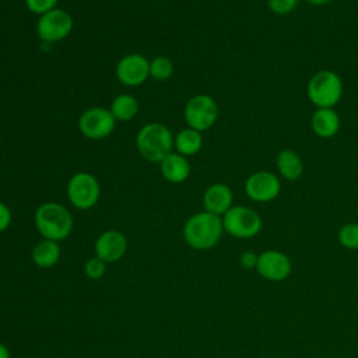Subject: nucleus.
Here are the masks:
<instances>
[{
  "label": "nucleus",
  "mask_w": 358,
  "mask_h": 358,
  "mask_svg": "<svg viewBox=\"0 0 358 358\" xmlns=\"http://www.w3.org/2000/svg\"><path fill=\"white\" fill-rule=\"evenodd\" d=\"M60 246L56 241L42 239L32 249V260L41 268H49L59 262Z\"/></svg>",
  "instance_id": "18"
},
{
  "label": "nucleus",
  "mask_w": 358,
  "mask_h": 358,
  "mask_svg": "<svg viewBox=\"0 0 358 358\" xmlns=\"http://www.w3.org/2000/svg\"><path fill=\"white\" fill-rule=\"evenodd\" d=\"M217 117L218 106L210 95H194L187 101L185 106V119L187 126L200 133L213 127Z\"/></svg>",
  "instance_id": "6"
},
{
  "label": "nucleus",
  "mask_w": 358,
  "mask_h": 358,
  "mask_svg": "<svg viewBox=\"0 0 358 358\" xmlns=\"http://www.w3.org/2000/svg\"><path fill=\"white\" fill-rule=\"evenodd\" d=\"M101 194L99 183L88 172H78L71 176L67 183V197L78 210L92 208Z\"/></svg>",
  "instance_id": "7"
},
{
  "label": "nucleus",
  "mask_w": 358,
  "mask_h": 358,
  "mask_svg": "<svg viewBox=\"0 0 358 358\" xmlns=\"http://www.w3.org/2000/svg\"><path fill=\"white\" fill-rule=\"evenodd\" d=\"M310 127L317 137L330 138L340 129L338 113L333 108H317L310 117Z\"/></svg>",
  "instance_id": "15"
},
{
  "label": "nucleus",
  "mask_w": 358,
  "mask_h": 358,
  "mask_svg": "<svg viewBox=\"0 0 358 358\" xmlns=\"http://www.w3.org/2000/svg\"><path fill=\"white\" fill-rule=\"evenodd\" d=\"M234 194L225 183H213L203 194L204 211L222 217L231 207Z\"/></svg>",
  "instance_id": "14"
},
{
  "label": "nucleus",
  "mask_w": 358,
  "mask_h": 358,
  "mask_svg": "<svg viewBox=\"0 0 358 358\" xmlns=\"http://www.w3.org/2000/svg\"><path fill=\"white\" fill-rule=\"evenodd\" d=\"M138 112V102L136 98L127 94L117 95L110 105V113L116 120L127 122L131 120Z\"/></svg>",
  "instance_id": "20"
},
{
  "label": "nucleus",
  "mask_w": 358,
  "mask_h": 358,
  "mask_svg": "<svg viewBox=\"0 0 358 358\" xmlns=\"http://www.w3.org/2000/svg\"><path fill=\"white\" fill-rule=\"evenodd\" d=\"M73 29L71 15L60 8H53L52 11L39 17L36 24L38 36L48 43L59 42L64 39Z\"/></svg>",
  "instance_id": "8"
},
{
  "label": "nucleus",
  "mask_w": 358,
  "mask_h": 358,
  "mask_svg": "<svg viewBox=\"0 0 358 358\" xmlns=\"http://www.w3.org/2000/svg\"><path fill=\"white\" fill-rule=\"evenodd\" d=\"M105 271H106V263L96 256L88 259L84 264V273L91 280H98L103 277Z\"/></svg>",
  "instance_id": "23"
},
{
  "label": "nucleus",
  "mask_w": 358,
  "mask_h": 358,
  "mask_svg": "<svg viewBox=\"0 0 358 358\" xmlns=\"http://www.w3.org/2000/svg\"><path fill=\"white\" fill-rule=\"evenodd\" d=\"M138 152L151 162H161L172 152L173 137L169 129L161 123H148L140 129L136 137Z\"/></svg>",
  "instance_id": "3"
},
{
  "label": "nucleus",
  "mask_w": 358,
  "mask_h": 358,
  "mask_svg": "<svg viewBox=\"0 0 358 358\" xmlns=\"http://www.w3.org/2000/svg\"><path fill=\"white\" fill-rule=\"evenodd\" d=\"M0 358H10V351L3 343H0Z\"/></svg>",
  "instance_id": "28"
},
{
  "label": "nucleus",
  "mask_w": 358,
  "mask_h": 358,
  "mask_svg": "<svg viewBox=\"0 0 358 358\" xmlns=\"http://www.w3.org/2000/svg\"><path fill=\"white\" fill-rule=\"evenodd\" d=\"M281 183L275 173L268 171L253 172L245 182L246 196L256 203H268L278 197Z\"/></svg>",
  "instance_id": "11"
},
{
  "label": "nucleus",
  "mask_w": 358,
  "mask_h": 358,
  "mask_svg": "<svg viewBox=\"0 0 358 358\" xmlns=\"http://www.w3.org/2000/svg\"><path fill=\"white\" fill-rule=\"evenodd\" d=\"M305 1H308V3H310L313 6H324V4L331 3L333 0H305Z\"/></svg>",
  "instance_id": "29"
},
{
  "label": "nucleus",
  "mask_w": 358,
  "mask_h": 358,
  "mask_svg": "<svg viewBox=\"0 0 358 358\" xmlns=\"http://www.w3.org/2000/svg\"><path fill=\"white\" fill-rule=\"evenodd\" d=\"M256 271L260 277L271 282L287 280L292 273V262L288 255L281 250L268 249L259 253Z\"/></svg>",
  "instance_id": "9"
},
{
  "label": "nucleus",
  "mask_w": 358,
  "mask_h": 358,
  "mask_svg": "<svg viewBox=\"0 0 358 358\" xmlns=\"http://www.w3.org/2000/svg\"><path fill=\"white\" fill-rule=\"evenodd\" d=\"M173 73V64L166 56H157L150 62V76L155 80H166Z\"/></svg>",
  "instance_id": "22"
},
{
  "label": "nucleus",
  "mask_w": 358,
  "mask_h": 358,
  "mask_svg": "<svg viewBox=\"0 0 358 358\" xmlns=\"http://www.w3.org/2000/svg\"><path fill=\"white\" fill-rule=\"evenodd\" d=\"M337 239L344 249L358 250V222L344 224L338 229Z\"/></svg>",
  "instance_id": "21"
},
{
  "label": "nucleus",
  "mask_w": 358,
  "mask_h": 358,
  "mask_svg": "<svg viewBox=\"0 0 358 358\" xmlns=\"http://www.w3.org/2000/svg\"><path fill=\"white\" fill-rule=\"evenodd\" d=\"M173 145H175L176 151L185 157L194 155L200 151V148L203 145L201 133L194 129H190V127L183 129L176 134V137L173 140Z\"/></svg>",
  "instance_id": "19"
},
{
  "label": "nucleus",
  "mask_w": 358,
  "mask_h": 358,
  "mask_svg": "<svg viewBox=\"0 0 358 358\" xmlns=\"http://www.w3.org/2000/svg\"><path fill=\"white\" fill-rule=\"evenodd\" d=\"M95 256L105 263H113L120 260L127 250L126 236L116 229H108L102 232L95 241Z\"/></svg>",
  "instance_id": "13"
},
{
  "label": "nucleus",
  "mask_w": 358,
  "mask_h": 358,
  "mask_svg": "<svg viewBox=\"0 0 358 358\" xmlns=\"http://www.w3.org/2000/svg\"><path fill=\"white\" fill-rule=\"evenodd\" d=\"M161 173L171 183H182L190 175V165L185 155L171 152L161 161Z\"/></svg>",
  "instance_id": "16"
},
{
  "label": "nucleus",
  "mask_w": 358,
  "mask_h": 358,
  "mask_svg": "<svg viewBox=\"0 0 358 358\" xmlns=\"http://www.w3.org/2000/svg\"><path fill=\"white\" fill-rule=\"evenodd\" d=\"M298 1L299 0H267V6L273 13L284 15L291 13L296 7Z\"/></svg>",
  "instance_id": "25"
},
{
  "label": "nucleus",
  "mask_w": 358,
  "mask_h": 358,
  "mask_svg": "<svg viewBox=\"0 0 358 358\" xmlns=\"http://www.w3.org/2000/svg\"><path fill=\"white\" fill-rule=\"evenodd\" d=\"M116 119L110 110L99 106L87 109L78 119L80 131L92 140H99L109 136L115 129Z\"/></svg>",
  "instance_id": "10"
},
{
  "label": "nucleus",
  "mask_w": 358,
  "mask_h": 358,
  "mask_svg": "<svg viewBox=\"0 0 358 358\" xmlns=\"http://www.w3.org/2000/svg\"><path fill=\"white\" fill-rule=\"evenodd\" d=\"M222 232V218L207 211L192 215L183 227V238L186 243L196 250H208L214 248L220 242Z\"/></svg>",
  "instance_id": "1"
},
{
  "label": "nucleus",
  "mask_w": 358,
  "mask_h": 358,
  "mask_svg": "<svg viewBox=\"0 0 358 358\" xmlns=\"http://www.w3.org/2000/svg\"><path fill=\"white\" fill-rule=\"evenodd\" d=\"M221 218L224 232L238 239L255 238L263 227L259 213L246 206H232Z\"/></svg>",
  "instance_id": "5"
},
{
  "label": "nucleus",
  "mask_w": 358,
  "mask_h": 358,
  "mask_svg": "<svg viewBox=\"0 0 358 358\" xmlns=\"http://www.w3.org/2000/svg\"><path fill=\"white\" fill-rule=\"evenodd\" d=\"M11 222V211L10 208L0 201V232L6 231Z\"/></svg>",
  "instance_id": "27"
},
{
  "label": "nucleus",
  "mask_w": 358,
  "mask_h": 358,
  "mask_svg": "<svg viewBox=\"0 0 358 358\" xmlns=\"http://www.w3.org/2000/svg\"><path fill=\"white\" fill-rule=\"evenodd\" d=\"M25 4L29 11L43 15L56 8L57 0H25Z\"/></svg>",
  "instance_id": "24"
},
{
  "label": "nucleus",
  "mask_w": 358,
  "mask_h": 358,
  "mask_svg": "<svg viewBox=\"0 0 358 358\" xmlns=\"http://www.w3.org/2000/svg\"><path fill=\"white\" fill-rule=\"evenodd\" d=\"M35 227L43 239L63 241L73 229V217L70 211L55 201L43 203L35 211Z\"/></svg>",
  "instance_id": "2"
},
{
  "label": "nucleus",
  "mask_w": 358,
  "mask_h": 358,
  "mask_svg": "<svg viewBox=\"0 0 358 358\" xmlns=\"http://www.w3.org/2000/svg\"><path fill=\"white\" fill-rule=\"evenodd\" d=\"M277 169L280 175L287 180H296L303 173V164L301 157L291 148H284L277 154L275 158Z\"/></svg>",
  "instance_id": "17"
},
{
  "label": "nucleus",
  "mask_w": 358,
  "mask_h": 358,
  "mask_svg": "<svg viewBox=\"0 0 358 358\" xmlns=\"http://www.w3.org/2000/svg\"><path fill=\"white\" fill-rule=\"evenodd\" d=\"M257 259L259 255L255 253L253 250H246L239 256V264L242 266V268L245 270H256L257 266Z\"/></svg>",
  "instance_id": "26"
},
{
  "label": "nucleus",
  "mask_w": 358,
  "mask_h": 358,
  "mask_svg": "<svg viewBox=\"0 0 358 358\" xmlns=\"http://www.w3.org/2000/svg\"><path fill=\"white\" fill-rule=\"evenodd\" d=\"M306 95L316 108H333L343 95V81L331 70H320L308 81Z\"/></svg>",
  "instance_id": "4"
},
{
  "label": "nucleus",
  "mask_w": 358,
  "mask_h": 358,
  "mask_svg": "<svg viewBox=\"0 0 358 358\" xmlns=\"http://www.w3.org/2000/svg\"><path fill=\"white\" fill-rule=\"evenodd\" d=\"M150 76V62L141 55H127L116 66L117 80L129 87L143 84Z\"/></svg>",
  "instance_id": "12"
}]
</instances>
